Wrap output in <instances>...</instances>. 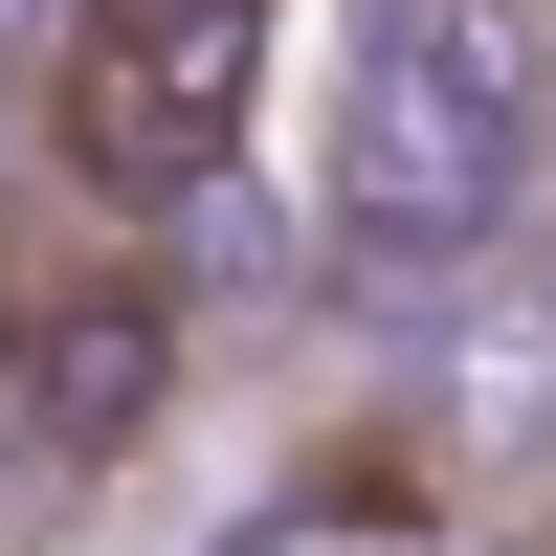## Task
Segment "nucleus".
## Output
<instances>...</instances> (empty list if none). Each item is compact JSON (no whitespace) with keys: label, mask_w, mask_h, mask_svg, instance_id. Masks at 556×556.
<instances>
[{"label":"nucleus","mask_w":556,"mask_h":556,"mask_svg":"<svg viewBox=\"0 0 556 556\" xmlns=\"http://www.w3.org/2000/svg\"><path fill=\"white\" fill-rule=\"evenodd\" d=\"M245 112H267V0H89L67 89H45L89 201H201L245 156Z\"/></svg>","instance_id":"1"},{"label":"nucleus","mask_w":556,"mask_h":556,"mask_svg":"<svg viewBox=\"0 0 556 556\" xmlns=\"http://www.w3.org/2000/svg\"><path fill=\"white\" fill-rule=\"evenodd\" d=\"M490 178H513V45H490L468 0H379L334 201L379 223V245H445V223H490Z\"/></svg>","instance_id":"2"},{"label":"nucleus","mask_w":556,"mask_h":556,"mask_svg":"<svg viewBox=\"0 0 556 556\" xmlns=\"http://www.w3.org/2000/svg\"><path fill=\"white\" fill-rule=\"evenodd\" d=\"M23 401H45V445H89V468H112V445L134 424H156V312H45V334H23Z\"/></svg>","instance_id":"3"}]
</instances>
